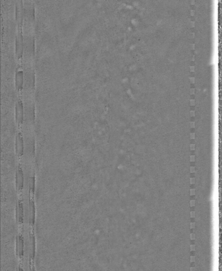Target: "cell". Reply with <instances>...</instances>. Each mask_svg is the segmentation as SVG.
Masks as SVG:
<instances>
[{
  "mask_svg": "<svg viewBox=\"0 0 222 271\" xmlns=\"http://www.w3.org/2000/svg\"><path fill=\"white\" fill-rule=\"evenodd\" d=\"M23 80V72L20 70H17L16 74V86L18 91L22 89Z\"/></svg>",
  "mask_w": 222,
  "mask_h": 271,
  "instance_id": "cell-9",
  "label": "cell"
},
{
  "mask_svg": "<svg viewBox=\"0 0 222 271\" xmlns=\"http://www.w3.org/2000/svg\"><path fill=\"white\" fill-rule=\"evenodd\" d=\"M30 255L31 259H34L35 255V238L34 235H31L30 237Z\"/></svg>",
  "mask_w": 222,
  "mask_h": 271,
  "instance_id": "cell-11",
  "label": "cell"
},
{
  "mask_svg": "<svg viewBox=\"0 0 222 271\" xmlns=\"http://www.w3.org/2000/svg\"><path fill=\"white\" fill-rule=\"evenodd\" d=\"M17 271H24V270H23V269L21 267H19L18 268Z\"/></svg>",
  "mask_w": 222,
  "mask_h": 271,
  "instance_id": "cell-12",
  "label": "cell"
},
{
  "mask_svg": "<svg viewBox=\"0 0 222 271\" xmlns=\"http://www.w3.org/2000/svg\"><path fill=\"white\" fill-rule=\"evenodd\" d=\"M22 46H23V39H22L21 28L18 27V34L16 37V51L18 58H20L22 53Z\"/></svg>",
  "mask_w": 222,
  "mask_h": 271,
  "instance_id": "cell-3",
  "label": "cell"
},
{
  "mask_svg": "<svg viewBox=\"0 0 222 271\" xmlns=\"http://www.w3.org/2000/svg\"><path fill=\"white\" fill-rule=\"evenodd\" d=\"M35 205L33 198L30 197L29 202V208H28V220L29 222L31 225H34L35 221Z\"/></svg>",
  "mask_w": 222,
  "mask_h": 271,
  "instance_id": "cell-5",
  "label": "cell"
},
{
  "mask_svg": "<svg viewBox=\"0 0 222 271\" xmlns=\"http://www.w3.org/2000/svg\"><path fill=\"white\" fill-rule=\"evenodd\" d=\"M191 238L192 239H195V235H193V234H191Z\"/></svg>",
  "mask_w": 222,
  "mask_h": 271,
  "instance_id": "cell-13",
  "label": "cell"
},
{
  "mask_svg": "<svg viewBox=\"0 0 222 271\" xmlns=\"http://www.w3.org/2000/svg\"><path fill=\"white\" fill-rule=\"evenodd\" d=\"M16 152L18 157H21L24 155V143L22 133H18L16 137Z\"/></svg>",
  "mask_w": 222,
  "mask_h": 271,
  "instance_id": "cell-2",
  "label": "cell"
},
{
  "mask_svg": "<svg viewBox=\"0 0 222 271\" xmlns=\"http://www.w3.org/2000/svg\"><path fill=\"white\" fill-rule=\"evenodd\" d=\"M16 189L18 191H22L24 185V175L22 167L18 166L16 174Z\"/></svg>",
  "mask_w": 222,
  "mask_h": 271,
  "instance_id": "cell-1",
  "label": "cell"
},
{
  "mask_svg": "<svg viewBox=\"0 0 222 271\" xmlns=\"http://www.w3.org/2000/svg\"><path fill=\"white\" fill-rule=\"evenodd\" d=\"M194 269H195V268H191V271H194Z\"/></svg>",
  "mask_w": 222,
  "mask_h": 271,
  "instance_id": "cell-16",
  "label": "cell"
},
{
  "mask_svg": "<svg viewBox=\"0 0 222 271\" xmlns=\"http://www.w3.org/2000/svg\"><path fill=\"white\" fill-rule=\"evenodd\" d=\"M24 120V107L20 101H18L16 105V121L18 126H20Z\"/></svg>",
  "mask_w": 222,
  "mask_h": 271,
  "instance_id": "cell-4",
  "label": "cell"
},
{
  "mask_svg": "<svg viewBox=\"0 0 222 271\" xmlns=\"http://www.w3.org/2000/svg\"><path fill=\"white\" fill-rule=\"evenodd\" d=\"M21 1H19L16 3V20L18 27H21L22 21V6Z\"/></svg>",
  "mask_w": 222,
  "mask_h": 271,
  "instance_id": "cell-7",
  "label": "cell"
},
{
  "mask_svg": "<svg viewBox=\"0 0 222 271\" xmlns=\"http://www.w3.org/2000/svg\"><path fill=\"white\" fill-rule=\"evenodd\" d=\"M30 271H34V268H30Z\"/></svg>",
  "mask_w": 222,
  "mask_h": 271,
  "instance_id": "cell-15",
  "label": "cell"
},
{
  "mask_svg": "<svg viewBox=\"0 0 222 271\" xmlns=\"http://www.w3.org/2000/svg\"><path fill=\"white\" fill-rule=\"evenodd\" d=\"M24 218V209L22 201L19 200L16 205V218L18 223H23Z\"/></svg>",
  "mask_w": 222,
  "mask_h": 271,
  "instance_id": "cell-6",
  "label": "cell"
},
{
  "mask_svg": "<svg viewBox=\"0 0 222 271\" xmlns=\"http://www.w3.org/2000/svg\"><path fill=\"white\" fill-rule=\"evenodd\" d=\"M29 193L31 198H33L34 195V190H35V177L32 176L29 177Z\"/></svg>",
  "mask_w": 222,
  "mask_h": 271,
  "instance_id": "cell-10",
  "label": "cell"
},
{
  "mask_svg": "<svg viewBox=\"0 0 222 271\" xmlns=\"http://www.w3.org/2000/svg\"><path fill=\"white\" fill-rule=\"evenodd\" d=\"M17 253L18 256L21 258L24 255V238L21 236H19L17 238Z\"/></svg>",
  "mask_w": 222,
  "mask_h": 271,
  "instance_id": "cell-8",
  "label": "cell"
},
{
  "mask_svg": "<svg viewBox=\"0 0 222 271\" xmlns=\"http://www.w3.org/2000/svg\"><path fill=\"white\" fill-rule=\"evenodd\" d=\"M191 248L193 251V250H194V248H195V246H194V245H191Z\"/></svg>",
  "mask_w": 222,
  "mask_h": 271,
  "instance_id": "cell-14",
  "label": "cell"
}]
</instances>
